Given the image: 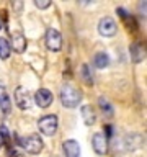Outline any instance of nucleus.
I'll list each match as a JSON object with an SVG mask.
<instances>
[{"mask_svg": "<svg viewBox=\"0 0 147 157\" xmlns=\"http://www.w3.org/2000/svg\"><path fill=\"white\" fill-rule=\"evenodd\" d=\"M82 100V93L80 90L74 88L72 85L66 83L62 88H61V101L66 108H75L78 106V103Z\"/></svg>", "mask_w": 147, "mask_h": 157, "instance_id": "obj_1", "label": "nucleus"}, {"mask_svg": "<svg viewBox=\"0 0 147 157\" xmlns=\"http://www.w3.org/2000/svg\"><path fill=\"white\" fill-rule=\"evenodd\" d=\"M20 144H21V147L28 154H33V155L39 154L44 147V142L38 134H29L26 137H23V139H20Z\"/></svg>", "mask_w": 147, "mask_h": 157, "instance_id": "obj_2", "label": "nucleus"}, {"mask_svg": "<svg viewBox=\"0 0 147 157\" xmlns=\"http://www.w3.org/2000/svg\"><path fill=\"white\" fill-rule=\"evenodd\" d=\"M57 126H59V121L56 115H44L38 121V128L44 136H54L57 131Z\"/></svg>", "mask_w": 147, "mask_h": 157, "instance_id": "obj_3", "label": "nucleus"}, {"mask_svg": "<svg viewBox=\"0 0 147 157\" xmlns=\"http://www.w3.org/2000/svg\"><path fill=\"white\" fill-rule=\"evenodd\" d=\"M15 103L18 105V108H21V110H29L31 108V95H29V92L26 90L24 87H18L17 90H15Z\"/></svg>", "mask_w": 147, "mask_h": 157, "instance_id": "obj_4", "label": "nucleus"}, {"mask_svg": "<svg viewBox=\"0 0 147 157\" xmlns=\"http://www.w3.org/2000/svg\"><path fill=\"white\" fill-rule=\"evenodd\" d=\"M46 46L51 51H59L62 48V38L61 33L57 31L56 28H49L46 31Z\"/></svg>", "mask_w": 147, "mask_h": 157, "instance_id": "obj_5", "label": "nucleus"}, {"mask_svg": "<svg viewBox=\"0 0 147 157\" xmlns=\"http://www.w3.org/2000/svg\"><path fill=\"white\" fill-rule=\"evenodd\" d=\"M116 29H118V26H116V23H115V20H113V18L105 17V18L100 20V23H98V31H100L101 36H106V38L115 36Z\"/></svg>", "mask_w": 147, "mask_h": 157, "instance_id": "obj_6", "label": "nucleus"}, {"mask_svg": "<svg viewBox=\"0 0 147 157\" xmlns=\"http://www.w3.org/2000/svg\"><path fill=\"white\" fill-rule=\"evenodd\" d=\"M92 146H93V149H95L96 154H106L108 152V139H106V136L105 134H101V132H95L92 137Z\"/></svg>", "mask_w": 147, "mask_h": 157, "instance_id": "obj_7", "label": "nucleus"}, {"mask_svg": "<svg viewBox=\"0 0 147 157\" xmlns=\"http://www.w3.org/2000/svg\"><path fill=\"white\" fill-rule=\"evenodd\" d=\"M52 100H54V97L47 88H39V90L34 93V101H36V105L39 108H47L52 103Z\"/></svg>", "mask_w": 147, "mask_h": 157, "instance_id": "obj_8", "label": "nucleus"}, {"mask_svg": "<svg viewBox=\"0 0 147 157\" xmlns=\"http://www.w3.org/2000/svg\"><path fill=\"white\" fill-rule=\"evenodd\" d=\"M66 157H80V144L74 139H69L62 144Z\"/></svg>", "mask_w": 147, "mask_h": 157, "instance_id": "obj_9", "label": "nucleus"}, {"mask_svg": "<svg viewBox=\"0 0 147 157\" xmlns=\"http://www.w3.org/2000/svg\"><path fill=\"white\" fill-rule=\"evenodd\" d=\"M12 46L17 52H23L24 49H26V39H24V36L21 33H13L12 34Z\"/></svg>", "mask_w": 147, "mask_h": 157, "instance_id": "obj_10", "label": "nucleus"}, {"mask_svg": "<svg viewBox=\"0 0 147 157\" xmlns=\"http://www.w3.org/2000/svg\"><path fill=\"white\" fill-rule=\"evenodd\" d=\"M80 113H82V118H83V121H85L87 126H92L93 123H95V120H96L95 111H93L88 105H83L82 110H80Z\"/></svg>", "mask_w": 147, "mask_h": 157, "instance_id": "obj_11", "label": "nucleus"}, {"mask_svg": "<svg viewBox=\"0 0 147 157\" xmlns=\"http://www.w3.org/2000/svg\"><path fill=\"white\" fill-rule=\"evenodd\" d=\"M0 108L3 110V113H10V108H12V103H10V98L5 92V88L0 85Z\"/></svg>", "mask_w": 147, "mask_h": 157, "instance_id": "obj_12", "label": "nucleus"}, {"mask_svg": "<svg viewBox=\"0 0 147 157\" xmlns=\"http://www.w3.org/2000/svg\"><path fill=\"white\" fill-rule=\"evenodd\" d=\"M93 64H95V67H98V69H105L108 64H110V57H108L106 52H98L95 56Z\"/></svg>", "mask_w": 147, "mask_h": 157, "instance_id": "obj_13", "label": "nucleus"}, {"mask_svg": "<svg viewBox=\"0 0 147 157\" xmlns=\"http://www.w3.org/2000/svg\"><path fill=\"white\" fill-rule=\"evenodd\" d=\"M10 52H12V48H10V43L5 38H0V59H8Z\"/></svg>", "mask_w": 147, "mask_h": 157, "instance_id": "obj_14", "label": "nucleus"}, {"mask_svg": "<svg viewBox=\"0 0 147 157\" xmlns=\"http://www.w3.org/2000/svg\"><path fill=\"white\" fill-rule=\"evenodd\" d=\"M98 105H100L103 115H106V116H111V115H113V105L106 100L105 97H100V98H98Z\"/></svg>", "mask_w": 147, "mask_h": 157, "instance_id": "obj_15", "label": "nucleus"}, {"mask_svg": "<svg viewBox=\"0 0 147 157\" xmlns=\"http://www.w3.org/2000/svg\"><path fill=\"white\" fill-rule=\"evenodd\" d=\"M80 72H82V78H83V82L88 83V85H92L93 83V74H92V69L87 66V64H83L82 69H80Z\"/></svg>", "mask_w": 147, "mask_h": 157, "instance_id": "obj_16", "label": "nucleus"}, {"mask_svg": "<svg viewBox=\"0 0 147 157\" xmlns=\"http://www.w3.org/2000/svg\"><path fill=\"white\" fill-rule=\"evenodd\" d=\"M131 54H132V59H134L136 62H139L142 59V54H144V52L141 51V48L137 46V44H134V46L131 48Z\"/></svg>", "mask_w": 147, "mask_h": 157, "instance_id": "obj_17", "label": "nucleus"}, {"mask_svg": "<svg viewBox=\"0 0 147 157\" xmlns=\"http://www.w3.org/2000/svg\"><path fill=\"white\" fill-rule=\"evenodd\" d=\"M34 5L38 8H47L51 5V0H34Z\"/></svg>", "mask_w": 147, "mask_h": 157, "instance_id": "obj_18", "label": "nucleus"}, {"mask_svg": "<svg viewBox=\"0 0 147 157\" xmlns=\"http://www.w3.org/2000/svg\"><path fill=\"white\" fill-rule=\"evenodd\" d=\"M10 157H24V155H23V154H20L18 151L12 149V151H10Z\"/></svg>", "mask_w": 147, "mask_h": 157, "instance_id": "obj_19", "label": "nucleus"}, {"mask_svg": "<svg viewBox=\"0 0 147 157\" xmlns=\"http://www.w3.org/2000/svg\"><path fill=\"white\" fill-rule=\"evenodd\" d=\"M2 144H3V141H2V137H0V147H2Z\"/></svg>", "mask_w": 147, "mask_h": 157, "instance_id": "obj_20", "label": "nucleus"}, {"mask_svg": "<svg viewBox=\"0 0 147 157\" xmlns=\"http://www.w3.org/2000/svg\"><path fill=\"white\" fill-rule=\"evenodd\" d=\"M0 29H2V21H0Z\"/></svg>", "mask_w": 147, "mask_h": 157, "instance_id": "obj_21", "label": "nucleus"}, {"mask_svg": "<svg viewBox=\"0 0 147 157\" xmlns=\"http://www.w3.org/2000/svg\"><path fill=\"white\" fill-rule=\"evenodd\" d=\"M54 157H61V155H54Z\"/></svg>", "mask_w": 147, "mask_h": 157, "instance_id": "obj_22", "label": "nucleus"}]
</instances>
